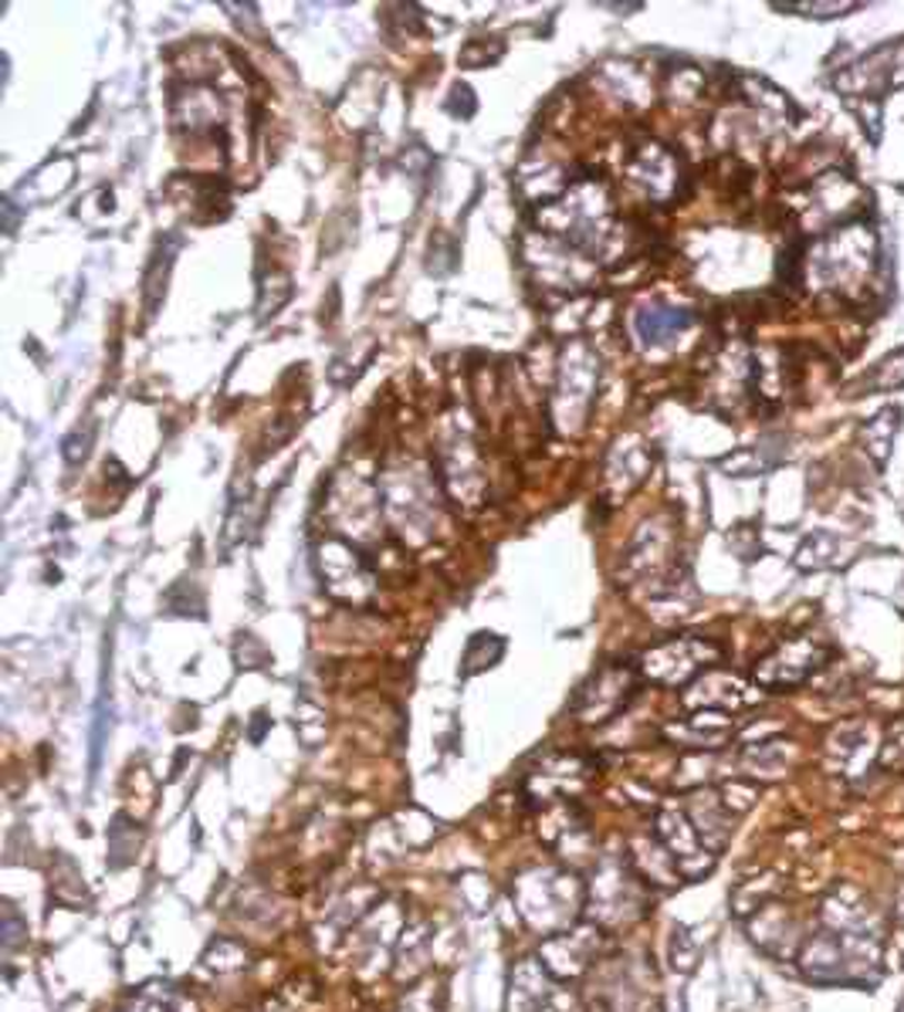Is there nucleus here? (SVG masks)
<instances>
[{
    "instance_id": "cd10ccee",
    "label": "nucleus",
    "mask_w": 904,
    "mask_h": 1012,
    "mask_svg": "<svg viewBox=\"0 0 904 1012\" xmlns=\"http://www.w3.org/2000/svg\"><path fill=\"white\" fill-rule=\"evenodd\" d=\"M450 112L461 115V119H468V115L475 112V95H471V89H465V85L455 89V95H450Z\"/></svg>"
},
{
    "instance_id": "f03ea898",
    "label": "nucleus",
    "mask_w": 904,
    "mask_h": 1012,
    "mask_svg": "<svg viewBox=\"0 0 904 1012\" xmlns=\"http://www.w3.org/2000/svg\"><path fill=\"white\" fill-rule=\"evenodd\" d=\"M587 914L603 931L648 914V881L633 870L630 857H607L587 881Z\"/></svg>"
},
{
    "instance_id": "f3484780",
    "label": "nucleus",
    "mask_w": 904,
    "mask_h": 1012,
    "mask_svg": "<svg viewBox=\"0 0 904 1012\" xmlns=\"http://www.w3.org/2000/svg\"><path fill=\"white\" fill-rule=\"evenodd\" d=\"M897 431H901V407H884L874 421H867L864 424V444H867V451L874 454V461L877 464H884L887 461V454H891V444H894V437H897Z\"/></svg>"
},
{
    "instance_id": "a878e982",
    "label": "nucleus",
    "mask_w": 904,
    "mask_h": 1012,
    "mask_svg": "<svg viewBox=\"0 0 904 1012\" xmlns=\"http://www.w3.org/2000/svg\"><path fill=\"white\" fill-rule=\"evenodd\" d=\"M28 938V924H24V918L14 911V904H4V949L11 952V949H18V944Z\"/></svg>"
},
{
    "instance_id": "6ab92c4d",
    "label": "nucleus",
    "mask_w": 904,
    "mask_h": 1012,
    "mask_svg": "<svg viewBox=\"0 0 904 1012\" xmlns=\"http://www.w3.org/2000/svg\"><path fill=\"white\" fill-rule=\"evenodd\" d=\"M136 847H140V830L125 817H115V823L109 827V863L125 867L129 860H136Z\"/></svg>"
},
{
    "instance_id": "7ed1b4c3",
    "label": "nucleus",
    "mask_w": 904,
    "mask_h": 1012,
    "mask_svg": "<svg viewBox=\"0 0 904 1012\" xmlns=\"http://www.w3.org/2000/svg\"><path fill=\"white\" fill-rule=\"evenodd\" d=\"M877 962L874 934H836L830 928L816 931L800 952V969L816 985L864 982Z\"/></svg>"
},
{
    "instance_id": "dca6fc26",
    "label": "nucleus",
    "mask_w": 904,
    "mask_h": 1012,
    "mask_svg": "<svg viewBox=\"0 0 904 1012\" xmlns=\"http://www.w3.org/2000/svg\"><path fill=\"white\" fill-rule=\"evenodd\" d=\"M867 728L864 725H851L841 728L830 738V756L836 772H864V759H871V746H867Z\"/></svg>"
},
{
    "instance_id": "9d476101",
    "label": "nucleus",
    "mask_w": 904,
    "mask_h": 1012,
    "mask_svg": "<svg viewBox=\"0 0 904 1012\" xmlns=\"http://www.w3.org/2000/svg\"><path fill=\"white\" fill-rule=\"evenodd\" d=\"M597 376H600V360L587 350V343H572L569 356L562 360L559 389H556V396L566 399V411L562 414H572V421H583L587 417L593 389H597Z\"/></svg>"
},
{
    "instance_id": "f8f14e48",
    "label": "nucleus",
    "mask_w": 904,
    "mask_h": 1012,
    "mask_svg": "<svg viewBox=\"0 0 904 1012\" xmlns=\"http://www.w3.org/2000/svg\"><path fill=\"white\" fill-rule=\"evenodd\" d=\"M627 176L654 200H664L671 193H678V183H681V170H678V160L661 146V143H648L640 146L630 163H627Z\"/></svg>"
},
{
    "instance_id": "ddd939ff",
    "label": "nucleus",
    "mask_w": 904,
    "mask_h": 1012,
    "mask_svg": "<svg viewBox=\"0 0 904 1012\" xmlns=\"http://www.w3.org/2000/svg\"><path fill=\"white\" fill-rule=\"evenodd\" d=\"M755 695L749 691V685L735 674L725 670H704L701 678L684 691V705L698 708V711H739L745 705H752Z\"/></svg>"
},
{
    "instance_id": "4468645a",
    "label": "nucleus",
    "mask_w": 904,
    "mask_h": 1012,
    "mask_svg": "<svg viewBox=\"0 0 904 1012\" xmlns=\"http://www.w3.org/2000/svg\"><path fill=\"white\" fill-rule=\"evenodd\" d=\"M684 813L694 823L701 843L712 850V853H719L729 843V837H732V817L735 813L722 802V796H715V792H691Z\"/></svg>"
},
{
    "instance_id": "412c9836",
    "label": "nucleus",
    "mask_w": 904,
    "mask_h": 1012,
    "mask_svg": "<svg viewBox=\"0 0 904 1012\" xmlns=\"http://www.w3.org/2000/svg\"><path fill=\"white\" fill-rule=\"evenodd\" d=\"M119 1012H173V992L160 982H150L136 995H129V1002H122Z\"/></svg>"
},
{
    "instance_id": "6e6552de",
    "label": "nucleus",
    "mask_w": 904,
    "mask_h": 1012,
    "mask_svg": "<svg viewBox=\"0 0 904 1012\" xmlns=\"http://www.w3.org/2000/svg\"><path fill=\"white\" fill-rule=\"evenodd\" d=\"M654 837L674 857L681 877H688V881H698V877H704L708 870H712L715 853L701 843V837H698V830L688 820L684 809H661L658 820H654Z\"/></svg>"
},
{
    "instance_id": "20e7f679",
    "label": "nucleus",
    "mask_w": 904,
    "mask_h": 1012,
    "mask_svg": "<svg viewBox=\"0 0 904 1012\" xmlns=\"http://www.w3.org/2000/svg\"><path fill=\"white\" fill-rule=\"evenodd\" d=\"M719 644L704 637H671L640 657V678H648L661 688H681L688 681H698L701 674L719 660Z\"/></svg>"
},
{
    "instance_id": "393cba45",
    "label": "nucleus",
    "mask_w": 904,
    "mask_h": 1012,
    "mask_svg": "<svg viewBox=\"0 0 904 1012\" xmlns=\"http://www.w3.org/2000/svg\"><path fill=\"white\" fill-rule=\"evenodd\" d=\"M501 41L495 44V48H488V41H481V38H475L471 44H465L461 48V61L468 64V69H481V64H488V61H498L501 58Z\"/></svg>"
},
{
    "instance_id": "bb28decb",
    "label": "nucleus",
    "mask_w": 904,
    "mask_h": 1012,
    "mask_svg": "<svg viewBox=\"0 0 904 1012\" xmlns=\"http://www.w3.org/2000/svg\"><path fill=\"white\" fill-rule=\"evenodd\" d=\"M776 8H786V4H776ZM854 4H790L786 11H796V14H813V18H836L851 11Z\"/></svg>"
},
{
    "instance_id": "c85d7f7f",
    "label": "nucleus",
    "mask_w": 904,
    "mask_h": 1012,
    "mask_svg": "<svg viewBox=\"0 0 904 1012\" xmlns=\"http://www.w3.org/2000/svg\"><path fill=\"white\" fill-rule=\"evenodd\" d=\"M265 728H268V718H265V715H257V718H254V725H251V741H262Z\"/></svg>"
},
{
    "instance_id": "423d86ee",
    "label": "nucleus",
    "mask_w": 904,
    "mask_h": 1012,
    "mask_svg": "<svg viewBox=\"0 0 904 1012\" xmlns=\"http://www.w3.org/2000/svg\"><path fill=\"white\" fill-rule=\"evenodd\" d=\"M610 931H603L597 921H576L572 928L559 931V934H549L542 938V949H539V959L542 965L549 969L552 979H579L593 969V962L603 955V941H607Z\"/></svg>"
},
{
    "instance_id": "b1692460",
    "label": "nucleus",
    "mask_w": 904,
    "mask_h": 1012,
    "mask_svg": "<svg viewBox=\"0 0 904 1012\" xmlns=\"http://www.w3.org/2000/svg\"><path fill=\"white\" fill-rule=\"evenodd\" d=\"M671 959H674V969L678 972H691L694 962H698V949L691 941V931L688 928H674V938H671Z\"/></svg>"
},
{
    "instance_id": "c756f323",
    "label": "nucleus",
    "mask_w": 904,
    "mask_h": 1012,
    "mask_svg": "<svg viewBox=\"0 0 904 1012\" xmlns=\"http://www.w3.org/2000/svg\"><path fill=\"white\" fill-rule=\"evenodd\" d=\"M901 1012H904V1005H901Z\"/></svg>"
},
{
    "instance_id": "1a4fd4ad",
    "label": "nucleus",
    "mask_w": 904,
    "mask_h": 1012,
    "mask_svg": "<svg viewBox=\"0 0 904 1012\" xmlns=\"http://www.w3.org/2000/svg\"><path fill=\"white\" fill-rule=\"evenodd\" d=\"M904 85V41H891L881 44L877 51L864 54L854 69H847L841 79H836V89L844 95H884L887 89Z\"/></svg>"
},
{
    "instance_id": "aec40b11",
    "label": "nucleus",
    "mask_w": 904,
    "mask_h": 1012,
    "mask_svg": "<svg viewBox=\"0 0 904 1012\" xmlns=\"http://www.w3.org/2000/svg\"><path fill=\"white\" fill-rule=\"evenodd\" d=\"M204 965L214 969L217 975H224V972H241V969H247V949H241L237 941L221 938V941H214L211 949H207Z\"/></svg>"
},
{
    "instance_id": "5701e85b",
    "label": "nucleus",
    "mask_w": 904,
    "mask_h": 1012,
    "mask_svg": "<svg viewBox=\"0 0 904 1012\" xmlns=\"http://www.w3.org/2000/svg\"><path fill=\"white\" fill-rule=\"evenodd\" d=\"M867 386H871V389H877V393H891V389L904 386V350L891 353V356H887V360H884L877 370H871Z\"/></svg>"
},
{
    "instance_id": "a211bd4d",
    "label": "nucleus",
    "mask_w": 904,
    "mask_h": 1012,
    "mask_svg": "<svg viewBox=\"0 0 904 1012\" xmlns=\"http://www.w3.org/2000/svg\"><path fill=\"white\" fill-rule=\"evenodd\" d=\"M505 654V640L495 637V634H475L465 647V657H461V674L471 678V674H481L485 667H495Z\"/></svg>"
},
{
    "instance_id": "0eeeda50",
    "label": "nucleus",
    "mask_w": 904,
    "mask_h": 1012,
    "mask_svg": "<svg viewBox=\"0 0 904 1012\" xmlns=\"http://www.w3.org/2000/svg\"><path fill=\"white\" fill-rule=\"evenodd\" d=\"M823 664V650L813 637H796L765 654L755 667V685L769 691H786L803 685L810 674Z\"/></svg>"
},
{
    "instance_id": "39448f33",
    "label": "nucleus",
    "mask_w": 904,
    "mask_h": 1012,
    "mask_svg": "<svg viewBox=\"0 0 904 1012\" xmlns=\"http://www.w3.org/2000/svg\"><path fill=\"white\" fill-rule=\"evenodd\" d=\"M640 685V667L627 660H610L603 664L593 678L579 688L572 701V715L583 725H607L610 718L620 715V708L630 705Z\"/></svg>"
},
{
    "instance_id": "4be33fe9",
    "label": "nucleus",
    "mask_w": 904,
    "mask_h": 1012,
    "mask_svg": "<svg viewBox=\"0 0 904 1012\" xmlns=\"http://www.w3.org/2000/svg\"><path fill=\"white\" fill-rule=\"evenodd\" d=\"M833 549H836V538L830 532H816L810 535L806 543L800 546L796 553V566L800 569H820V566H830L833 563Z\"/></svg>"
},
{
    "instance_id": "2eb2a0df",
    "label": "nucleus",
    "mask_w": 904,
    "mask_h": 1012,
    "mask_svg": "<svg viewBox=\"0 0 904 1012\" xmlns=\"http://www.w3.org/2000/svg\"><path fill=\"white\" fill-rule=\"evenodd\" d=\"M691 312L688 308H671V305H643L633 315V328L640 335L643 346H661L668 340H674L678 332H684L691 325Z\"/></svg>"
},
{
    "instance_id": "9b49d317",
    "label": "nucleus",
    "mask_w": 904,
    "mask_h": 1012,
    "mask_svg": "<svg viewBox=\"0 0 904 1012\" xmlns=\"http://www.w3.org/2000/svg\"><path fill=\"white\" fill-rule=\"evenodd\" d=\"M552 975L539 955H526L508 969L505 1012H542L552 999Z\"/></svg>"
},
{
    "instance_id": "f257e3e1",
    "label": "nucleus",
    "mask_w": 904,
    "mask_h": 1012,
    "mask_svg": "<svg viewBox=\"0 0 904 1012\" xmlns=\"http://www.w3.org/2000/svg\"><path fill=\"white\" fill-rule=\"evenodd\" d=\"M511 894L522 921L542 938L572 928L587 914V881L562 867H536L519 873Z\"/></svg>"
}]
</instances>
